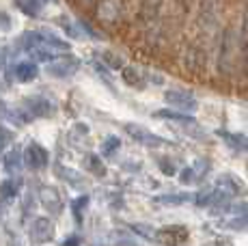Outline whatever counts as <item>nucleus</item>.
I'll use <instances>...</instances> for the list:
<instances>
[{
    "label": "nucleus",
    "instance_id": "nucleus-1",
    "mask_svg": "<svg viewBox=\"0 0 248 246\" xmlns=\"http://www.w3.org/2000/svg\"><path fill=\"white\" fill-rule=\"evenodd\" d=\"M125 132L136 140V143L147 145V147H160V145H166V143H169L166 138H162V136L154 134V132L145 130L142 125H134V123H127V125H125Z\"/></svg>",
    "mask_w": 248,
    "mask_h": 246
},
{
    "label": "nucleus",
    "instance_id": "nucleus-2",
    "mask_svg": "<svg viewBox=\"0 0 248 246\" xmlns=\"http://www.w3.org/2000/svg\"><path fill=\"white\" fill-rule=\"evenodd\" d=\"M164 102L169 104V106L177 108V110H184V112L186 110L192 112V110H197V106H199L197 97H194L190 91H166Z\"/></svg>",
    "mask_w": 248,
    "mask_h": 246
},
{
    "label": "nucleus",
    "instance_id": "nucleus-3",
    "mask_svg": "<svg viewBox=\"0 0 248 246\" xmlns=\"http://www.w3.org/2000/svg\"><path fill=\"white\" fill-rule=\"evenodd\" d=\"M47 160H50V155H47L46 147H41L39 143H31L26 147V154H24V164H26L28 169L39 171V169L47 167Z\"/></svg>",
    "mask_w": 248,
    "mask_h": 246
},
{
    "label": "nucleus",
    "instance_id": "nucleus-4",
    "mask_svg": "<svg viewBox=\"0 0 248 246\" xmlns=\"http://www.w3.org/2000/svg\"><path fill=\"white\" fill-rule=\"evenodd\" d=\"M78 67H80L78 59H74V56H65V59L47 65V74L56 76V78H65V76H71V74L78 72Z\"/></svg>",
    "mask_w": 248,
    "mask_h": 246
},
{
    "label": "nucleus",
    "instance_id": "nucleus-5",
    "mask_svg": "<svg viewBox=\"0 0 248 246\" xmlns=\"http://www.w3.org/2000/svg\"><path fill=\"white\" fill-rule=\"evenodd\" d=\"M54 235V225L47 218H35L31 225V238L35 242H47Z\"/></svg>",
    "mask_w": 248,
    "mask_h": 246
},
{
    "label": "nucleus",
    "instance_id": "nucleus-6",
    "mask_svg": "<svg viewBox=\"0 0 248 246\" xmlns=\"http://www.w3.org/2000/svg\"><path fill=\"white\" fill-rule=\"evenodd\" d=\"M160 9H162V0H140L138 22H140V24H151V22L158 17Z\"/></svg>",
    "mask_w": 248,
    "mask_h": 246
},
{
    "label": "nucleus",
    "instance_id": "nucleus-7",
    "mask_svg": "<svg viewBox=\"0 0 248 246\" xmlns=\"http://www.w3.org/2000/svg\"><path fill=\"white\" fill-rule=\"evenodd\" d=\"M26 104H28L26 110L31 112L32 117H47V115H52V112H54V110H52V108H54V104L47 102L46 97H28Z\"/></svg>",
    "mask_w": 248,
    "mask_h": 246
},
{
    "label": "nucleus",
    "instance_id": "nucleus-8",
    "mask_svg": "<svg viewBox=\"0 0 248 246\" xmlns=\"http://www.w3.org/2000/svg\"><path fill=\"white\" fill-rule=\"evenodd\" d=\"M155 240L158 242H184V240H188V229L186 227H164V229H160V233L155 235Z\"/></svg>",
    "mask_w": 248,
    "mask_h": 246
},
{
    "label": "nucleus",
    "instance_id": "nucleus-9",
    "mask_svg": "<svg viewBox=\"0 0 248 246\" xmlns=\"http://www.w3.org/2000/svg\"><path fill=\"white\" fill-rule=\"evenodd\" d=\"M218 186L227 188V190L231 192V195H242V192L246 190L244 182H242V179H237L235 175H231V173H227V175H220V179H218Z\"/></svg>",
    "mask_w": 248,
    "mask_h": 246
},
{
    "label": "nucleus",
    "instance_id": "nucleus-10",
    "mask_svg": "<svg viewBox=\"0 0 248 246\" xmlns=\"http://www.w3.org/2000/svg\"><path fill=\"white\" fill-rule=\"evenodd\" d=\"M16 80H20V82H31V80H35L37 78V65L35 63H31V61H26V63H20V65H16Z\"/></svg>",
    "mask_w": 248,
    "mask_h": 246
},
{
    "label": "nucleus",
    "instance_id": "nucleus-11",
    "mask_svg": "<svg viewBox=\"0 0 248 246\" xmlns=\"http://www.w3.org/2000/svg\"><path fill=\"white\" fill-rule=\"evenodd\" d=\"M218 136H222V138H225L231 147L248 151V136H244V134H231V132H225V130H218Z\"/></svg>",
    "mask_w": 248,
    "mask_h": 246
},
{
    "label": "nucleus",
    "instance_id": "nucleus-12",
    "mask_svg": "<svg viewBox=\"0 0 248 246\" xmlns=\"http://www.w3.org/2000/svg\"><path fill=\"white\" fill-rule=\"evenodd\" d=\"M22 169V155L17 149L9 151L7 155H4V171H7L9 175H17Z\"/></svg>",
    "mask_w": 248,
    "mask_h": 246
},
{
    "label": "nucleus",
    "instance_id": "nucleus-13",
    "mask_svg": "<svg viewBox=\"0 0 248 246\" xmlns=\"http://www.w3.org/2000/svg\"><path fill=\"white\" fill-rule=\"evenodd\" d=\"M123 80L134 89H145V84H147L142 74H138V69H134V67H123Z\"/></svg>",
    "mask_w": 248,
    "mask_h": 246
},
{
    "label": "nucleus",
    "instance_id": "nucleus-14",
    "mask_svg": "<svg viewBox=\"0 0 248 246\" xmlns=\"http://www.w3.org/2000/svg\"><path fill=\"white\" fill-rule=\"evenodd\" d=\"M41 197H44V205L47 207V210H52L54 214H59L61 212V199H59V195H56L52 188H44V192H41Z\"/></svg>",
    "mask_w": 248,
    "mask_h": 246
},
{
    "label": "nucleus",
    "instance_id": "nucleus-15",
    "mask_svg": "<svg viewBox=\"0 0 248 246\" xmlns=\"http://www.w3.org/2000/svg\"><path fill=\"white\" fill-rule=\"evenodd\" d=\"M155 117H160V119H170V121H177V123H188V125H197V121H194V117L181 115V112L160 110V112H155Z\"/></svg>",
    "mask_w": 248,
    "mask_h": 246
},
{
    "label": "nucleus",
    "instance_id": "nucleus-16",
    "mask_svg": "<svg viewBox=\"0 0 248 246\" xmlns=\"http://www.w3.org/2000/svg\"><path fill=\"white\" fill-rule=\"evenodd\" d=\"M20 2V9L24 13H28V15H39L41 13V9H44V4H46V0H17Z\"/></svg>",
    "mask_w": 248,
    "mask_h": 246
},
{
    "label": "nucleus",
    "instance_id": "nucleus-17",
    "mask_svg": "<svg viewBox=\"0 0 248 246\" xmlns=\"http://www.w3.org/2000/svg\"><path fill=\"white\" fill-rule=\"evenodd\" d=\"M119 147H121V140H119L117 136H108V138L104 140V145H102V155L110 158V155H112Z\"/></svg>",
    "mask_w": 248,
    "mask_h": 246
},
{
    "label": "nucleus",
    "instance_id": "nucleus-18",
    "mask_svg": "<svg viewBox=\"0 0 248 246\" xmlns=\"http://www.w3.org/2000/svg\"><path fill=\"white\" fill-rule=\"evenodd\" d=\"M84 167L91 169L95 175H104V173H106V169H104L102 162H99V155H93V154L84 158Z\"/></svg>",
    "mask_w": 248,
    "mask_h": 246
},
{
    "label": "nucleus",
    "instance_id": "nucleus-19",
    "mask_svg": "<svg viewBox=\"0 0 248 246\" xmlns=\"http://www.w3.org/2000/svg\"><path fill=\"white\" fill-rule=\"evenodd\" d=\"M13 140V132L9 130V127H4V125H0V154H2V149L7 147L9 143Z\"/></svg>",
    "mask_w": 248,
    "mask_h": 246
},
{
    "label": "nucleus",
    "instance_id": "nucleus-20",
    "mask_svg": "<svg viewBox=\"0 0 248 246\" xmlns=\"http://www.w3.org/2000/svg\"><path fill=\"white\" fill-rule=\"evenodd\" d=\"M162 203H169V205H179V203L190 201V195H169V197H160Z\"/></svg>",
    "mask_w": 248,
    "mask_h": 246
},
{
    "label": "nucleus",
    "instance_id": "nucleus-21",
    "mask_svg": "<svg viewBox=\"0 0 248 246\" xmlns=\"http://www.w3.org/2000/svg\"><path fill=\"white\" fill-rule=\"evenodd\" d=\"M212 195H214L212 190H203V192H199V195L194 197V201H197V205L207 207V205H212Z\"/></svg>",
    "mask_w": 248,
    "mask_h": 246
},
{
    "label": "nucleus",
    "instance_id": "nucleus-22",
    "mask_svg": "<svg viewBox=\"0 0 248 246\" xmlns=\"http://www.w3.org/2000/svg\"><path fill=\"white\" fill-rule=\"evenodd\" d=\"M102 59H104V61H106V63H108V65H110V67H112V69H121V67H123V61H121V59H119V56H114V54H110V52H106V54H104V56H102Z\"/></svg>",
    "mask_w": 248,
    "mask_h": 246
},
{
    "label": "nucleus",
    "instance_id": "nucleus-23",
    "mask_svg": "<svg viewBox=\"0 0 248 246\" xmlns=\"http://www.w3.org/2000/svg\"><path fill=\"white\" fill-rule=\"evenodd\" d=\"M194 179H197V171H194V169H184V171L179 173V182L181 184H192Z\"/></svg>",
    "mask_w": 248,
    "mask_h": 246
},
{
    "label": "nucleus",
    "instance_id": "nucleus-24",
    "mask_svg": "<svg viewBox=\"0 0 248 246\" xmlns=\"http://www.w3.org/2000/svg\"><path fill=\"white\" fill-rule=\"evenodd\" d=\"M227 227H231V229H248V216H240V218L227 222Z\"/></svg>",
    "mask_w": 248,
    "mask_h": 246
},
{
    "label": "nucleus",
    "instance_id": "nucleus-25",
    "mask_svg": "<svg viewBox=\"0 0 248 246\" xmlns=\"http://www.w3.org/2000/svg\"><path fill=\"white\" fill-rule=\"evenodd\" d=\"M87 203H89V197H80V199H76V201L71 203V212H74V214L78 216V214H80V210H82V207L87 205Z\"/></svg>",
    "mask_w": 248,
    "mask_h": 246
},
{
    "label": "nucleus",
    "instance_id": "nucleus-26",
    "mask_svg": "<svg viewBox=\"0 0 248 246\" xmlns=\"http://www.w3.org/2000/svg\"><path fill=\"white\" fill-rule=\"evenodd\" d=\"M169 158H160V169H162V173H166V175H173L175 173V164L173 162H166Z\"/></svg>",
    "mask_w": 248,
    "mask_h": 246
},
{
    "label": "nucleus",
    "instance_id": "nucleus-27",
    "mask_svg": "<svg viewBox=\"0 0 248 246\" xmlns=\"http://www.w3.org/2000/svg\"><path fill=\"white\" fill-rule=\"evenodd\" d=\"M0 192H2L4 197H11V195H16V184H13V182H4L2 186H0Z\"/></svg>",
    "mask_w": 248,
    "mask_h": 246
},
{
    "label": "nucleus",
    "instance_id": "nucleus-28",
    "mask_svg": "<svg viewBox=\"0 0 248 246\" xmlns=\"http://www.w3.org/2000/svg\"><path fill=\"white\" fill-rule=\"evenodd\" d=\"M9 22H11V17H9L7 13L0 11V28H2V31H9V28H11V24H9Z\"/></svg>",
    "mask_w": 248,
    "mask_h": 246
},
{
    "label": "nucleus",
    "instance_id": "nucleus-29",
    "mask_svg": "<svg viewBox=\"0 0 248 246\" xmlns=\"http://www.w3.org/2000/svg\"><path fill=\"white\" fill-rule=\"evenodd\" d=\"M235 214H240V216H248V203H240V205H233L231 207Z\"/></svg>",
    "mask_w": 248,
    "mask_h": 246
}]
</instances>
